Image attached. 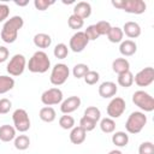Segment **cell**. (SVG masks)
I'll return each mask as SVG.
<instances>
[{"label": "cell", "mask_w": 154, "mask_h": 154, "mask_svg": "<svg viewBox=\"0 0 154 154\" xmlns=\"http://www.w3.org/2000/svg\"><path fill=\"white\" fill-rule=\"evenodd\" d=\"M24 19L20 16H13L7 19L1 29V40L6 43H13L17 40L18 31L23 28Z\"/></svg>", "instance_id": "cell-1"}, {"label": "cell", "mask_w": 154, "mask_h": 154, "mask_svg": "<svg viewBox=\"0 0 154 154\" xmlns=\"http://www.w3.org/2000/svg\"><path fill=\"white\" fill-rule=\"evenodd\" d=\"M26 66L32 73H45L51 67V60L46 52L37 51L31 55Z\"/></svg>", "instance_id": "cell-2"}, {"label": "cell", "mask_w": 154, "mask_h": 154, "mask_svg": "<svg viewBox=\"0 0 154 154\" xmlns=\"http://www.w3.org/2000/svg\"><path fill=\"white\" fill-rule=\"evenodd\" d=\"M147 124V116L143 112L135 111L132 112L125 123V129L129 134H138L143 130Z\"/></svg>", "instance_id": "cell-3"}, {"label": "cell", "mask_w": 154, "mask_h": 154, "mask_svg": "<svg viewBox=\"0 0 154 154\" xmlns=\"http://www.w3.org/2000/svg\"><path fill=\"white\" fill-rule=\"evenodd\" d=\"M112 5L132 14H141L147 8V5L143 0H117L112 1Z\"/></svg>", "instance_id": "cell-4"}, {"label": "cell", "mask_w": 154, "mask_h": 154, "mask_svg": "<svg viewBox=\"0 0 154 154\" xmlns=\"http://www.w3.org/2000/svg\"><path fill=\"white\" fill-rule=\"evenodd\" d=\"M132 102L144 112H152L154 109V99L144 90H137L132 95Z\"/></svg>", "instance_id": "cell-5"}, {"label": "cell", "mask_w": 154, "mask_h": 154, "mask_svg": "<svg viewBox=\"0 0 154 154\" xmlns=\"http://www.w3.org/2000/svg\"><path fill=\"white\" fill-rule=\"evenodd\" d=\"M69 75H70L69 66L64 63H59V64H55L54 67L52 69L49 81L53 85H61L66 82V79L69 78Z\"/></svg>", "instance_id": "cell-6"}, {"label": "cell", "mask_w": 154, "mask_h": 154, "mask_svg": "<svg viewBox=\"0 0 154 154\" xmlns=\"http://www.w3.org/2000/svg\"><path fill=\"white\" fill-rule=\"evenodd\" d=\"M25 67H26L25 57L23 54H14L10 59V61H8L7 66H6V70L10 73V76L17 77V76H20L24 72Z\"/></svg>", "instance_id": "cell-7"}, {"label": "cell", "mask_w": 154, "mask_h": 154, "mask_svg": "<svg viewBox=\"0 0 154 154\" xmlns=\"http://www.w3.org/2000/svg\"><path fill=\"white\" fill-rule=\"evenodd\" d=\"M12 120L14 124V129L19 132H25L30 129V118L25 109L17 108L12 114Z\"/></svg>", "instance_id": "cell-8"}, {"label": "cell", "mask_w": 154, "mask_h": 154, "mask_svg": "<svg viewBox=\"0 0 154 154\" xmlns=\"http://www.w3.org/2000/svg\"><path fill=\"white\" fill-rule=\"evenodd\" d=\"M63 91L59 88H49L45 90L41 95V101L46 106H53L63 102Z\"/></svg>", "instance_id": "cell-9"}, {"label": "cell", "mask_w": 154, "mask_h": 154, "mask_svg": "<svg viewBox=\"0 0 154 154\" xmlns=\"http://www.w3.org/2000/svg\"><path fill=\"white\" fill-rule=\"evenodd\" d=\"M125 109H126V103H125V100L123 97L116 96L107 105V114L112 119L119 118L120 116H123V113L125 112Z\"/></svg>", "instance_id": "cell-10"}, {"label": "cell", "mask_w": 154, "mask_h": 154, "mask_svg": "<svg viewBox=\"0 0 154 154\" xmlns=\"http://www.w3.org/2000/svg\"><path fill=\"white\" fill-rule=\"evenodd\" d=\"M134 82L138 85V87H148L154 82V69L148 66L142 69L141 71H138L135 77H134Z\"/></svg>", "instance_id": "cell-11"}, {"label": "cell", "mask_w": 154, "mask_h": 154, "mask_svg": "<svg viewBox=\"0 0 154 154\" xmlns=\"http://www.w3.org/2000/svg\"><path fill=\"white\" fill-rule=\"evenodd\" d=\"M88 43H89V40L87 38L84 31H77V32H75L71 36L69 46H70V48H71L72 52L79 53V52H82L87 47Z\"/></svg>", "instance_id": "cell-12"}, {"label": "cell", "mask_w": 154, "mask_h": 154, "mask_svg": "<svg viewBox=\"0 0 154 154\" xmlns=\"http://www.w3.org/2000/svg\"><path fill=\"white\" fill-rule=\"evenodd\" d=\"M81 106V99L76 95L73 96H69L67 99H65L63 102H61V106H60V111L64 113V114H70L72 112H75L76 109H78Z\"/></svg>", "instance_id": "cell-13"}, {"label": "cell", "mask_w": 154, "mask_h": 154, "mask_svg": "<svg viewBox=\"0 0 154 154\" xmlns=\"http://www.w3.org/2000/svg\"><path fill=\"white\" fill-rule=\"evenodd\" d=\"M118 91V88H117V84L114 82H111V81H106V82H102L99 87V94L101 97L103 99H109V97H113Z\"/></svg>", "instance_id": "cell-14"}, {"label": "cell", "mask_w": 154, "mask_h": 154, "mask_svg": "<svg viewBox=\"0 0 154 154\" xmlns=\"http://www.w3.org/2000/svg\"><path fill=\"white\" fill-rule=\"evenodd\" d=\"M72 14L79 17V18H82L84 20L85 18H88L91 14V6H90V4L87 2V1L77 2L75 5V7H73V13Z\"/></svg>", "instance_id": "cell-15"}, {"label": "cell", "mask_w": 154, "mask_h": 154, "mask_svg": "<svg viewBox=\"0 0 154 154\" xmlns=\"http://www.w3.org/2000/svg\"><path fill=\"white\" fill-rule=\"evenodd\" d=\"M122 30L130 38H136L141 35V26L136 22H126Z\"/></svg>", "instance_id": "cell-16"}, {"label": "cell", "mask_w": 154, "mask_h": 154, "mask_svg": "<svg viewBox=\"0 0 154 154\" xmlns=\"http://www.w3.org/2000/svg\"><path fill=\"white\" fill-rule=\"evenodd\" d=\"M137 51V45L135 43V41L132 40H125V41H122L120 42V46H119V52L124 57H131L136 53Z\"/></svg>", "instance_id": "cell-17"}, {"label": "cell", "mask_w": 154, "mask_h": 154, "mask_svg": "<svg viewBox=\"0 0 154 154\" xmlns=\"http://www.w3.org/2000/svg\"><path fill=\"white\" fill-rule=\"evenodd\" d=\"M85 137H87V132L81 126H73L71 129L70 141L73 144H81V143H83L85 141Z\"/></svg>", "instance_id": "cell-18"}, {"label": "cell", "mask_w": 154, "mask_h": 154, "mask_svg": "<svg viewBox=\"0 0 154 154\" xmlns=\"http://www.w3.org/2000/svg\"><path fill=\"white\" fill-rule=\"evenodd\" d=\"M16 138V129L12 125L5 124L0 126V141L10 142Z\"/></svg>", "instance_id": "cell-19"}, {"label": "cell", "mask_w": 154, "mask_h": 154, "mask_svg": "<svg viewBox=\"0 0 154 154\" xmlns=\"http://www.w3.org/2000/svg\"><path fill=\"white\" fill-rule=\"evenodd\" d=\"M112 70L118 75L124 73L130 70V63L125 58H117L112 63Z\"/></svg>", "instance_id": "cell-20"}, {"label": "cell", "mask_w": 154, "mask_h": 154, "mask_svg": "<svg viewBox=\"0 0 154 154\" xmlns=\"http://www.w3.org/2000/svg\"><path fill=\"white\" fill-rule=\"evenodd\" d=\"M34 45L37 48H48L52 45V37L48 34L38 32L34 36Z\"/></svg>", "instance_id": "cell-21"}, {"label": "cell", "mask_w": 154, "mask_h": 154, "mask_svg": "<svg viewBox=\"0 0 154 154\" xmlns=\"http://www.w3.org/2000/svg\"><path fill=\"white\" fill-rule=\"evenodd\" d=\"M40 119L46 122V123H52L55 120V117H57V113H55V109L51 106H46V107H42L40 109Z\"/></svg>", "instance_id": "cell-22"}, {"label": "cell", "mask_w": 154, "mask_h": 154, "mask_svg": "<svg viewBox=\"0 0 154 154\" xmlns=\"http://www.w3.org/2000/svg\"><path fill=\"white\" fill-rule=\"evenodd\" d=\"M14 87V79L10 76L1 75L0 76V94H5L12 90Z\"/></svg>", "instance_id": "cell-23"}, {"label": "cell", "mask_w": 154, "mask_h": 154, "mask_svg": "<svg viewBox=\"0 0 154 154\" xmlns=\"http://www.w3.org/2000/svg\"><path fill=\"white\" fill-rule=\"evenodd\" d=\"M112 142L117 147H125L129 143V135L124 131H117L112 135Z\"/></svg>", "instance_id": "cell-24"}, {"label": "cell", "mask_w": 154, "mask_h": 154, "mask_svg": "<svg viewBox=\"0 0 154 154\" xmlns=\"http://www.w3.org/2000/svg\"><path fill=\"white\" fill-rule=\"evenodd\" d=\"M123 36H124V32H123L122 28H119V26H112L111 30L107 34L108 41L112 42V43L122 42L123 41Z\"/></svg>", "instance_id": "cell-25"}, {"label": "cell", "mask_w": 154, "mask_h": 154, "mask_svg": "<svg viewBox=\"0 0 154 154\" xmlns=\"http://www.w3.org/2000/svg\"><path fill=\"white\" fill-rule=\"evenodd\" d=\"M132 83H134V75H132V72L130 70L124 72V73L118 75V84L120 87L129 88V87L132 85Z\"/></svg>", "instance_id": "cell-26"}, {"label": "cell", "mask_w": 154, "mask_h": 154, "mask_svg": "<svg viewBox=\"0 0 154 154\" xmlns=\"http://www.w3.org/2000/svg\"><path fill=\"white\" fill-rule=\"evenodd\" d=\"M100 129L105 134H112L116 130V122L109 117L102 118L100 122Z\"/></svg>", "instance_id": "cell-27"}, {"label": "cell", "mask_w": 154, "mask_h": 154, "mask_svg": "<svg viewBox=\"0 0 154 154\" xmlns=\"http://www.w3.org/2000/svg\"><path fill=\"white\" fill-rule=\"evenodd\" d=\"M30 146V138L26 135H19L14 138V147L18 150H25Z\"/></svg>", "instance_id": "cell-28"}, {"label": "cell", "mask_w": 154, "mask_h": 154, "mask_svg": "<svg viewBox=\"0 0 154 154\" xmlns=\"http://www.w3.org/2000/svg\"><path fill=\"white\" fill-rule=\"evenodd\" d=\"M59 125L60 128H63L64 130H70L75 126V119L72 116L69 114H64L59 118Z\"/></svg>", "instance_id": "cell-29"}, {"label": "cell", "mask_w": 154, "mask_h": 154, "mask_svg": "<svg viewBox=\"0 0 154 154\" xmlns=\"http://www.w3.org/2000/svg\"><path fill=\"white\" fill-rule=\"evenodd\" d=\"M89 71V66L87 65V64H77V65H75L73 66V69H72V75H73V77H76V78H83L85 75H87V72Z\"/></svg>", "instance_id": "cell-30"}, {"label": "cell", "mask_w": 154, "mask_h": 154, "mask_svg": "<svg viewBox=\"0 0 154 154\" xmlns=\"http://www.w3.org/2000/svg\"><path fill=\"white\" fill-rule=\"evenodd\" d=\"M53 54L58 59H65L67 57V54H69V48H67V46L65 43H58L54 47Z\"/></svg>", "instance_id": "cell-31"}, {"label": "cell", "mask_w": 154, "mask_h": 154, "mask_svg": "<svg viewBox=\"0 0 154 154\" xmlns=\"http://www.w3.org/2000/svg\"><path fill=\"white\" fill-rule=\"evenodd\" d=\"M84 117H88V118H90V119H93V120H95L97 123L100 120V118H101V112H100V109L97 107L89 106L84 111Z\"/></svg>", "instance_id": "cell-32"}, {"label": "cell", "mask_w": 154, "mask_h": 154, "mask_svg": "<svg viewBox=\"0 0 154 154\" xmlns=\"http://www.w3.org/2000/svg\"><path fill=\"white\" fill-rule=\"evenodd\" d=\"M78 126H81L85 132H88V131H91V130H94L95 129V126H96V122L95 120H93V119H90V118H88V117H82L81 118V120H79V125Z\"/></svg>", "instance_id": "cell-33"}, {"label": "cell", "mask_w": 154, "mask_h": 154, "mask_svg": "<svg viewBox=\"0 0 154 154\" xmlns=\"http://www.w3.org/2000/svg\"><path fill=\"white\" fill-rule=\"evenodd\" d=\"M67 24H69V26H70L71 29L78 30V29H81V28L84 25V20H83L82 18L75 16V14H71V16L69 17V19H67Z\"/></svg>", "instance_id": "cell-34"}, {"label": "cell", "mask_w": 154, "mask_h": 154, "mask_svg": "<svg viewBox=\"0 0 154 154\" xmlns=\"http://www.w3.org/2000/svg\"><path fill=\"white\" fill-rule=\"evenodd\" d=\"M83 78H84V82H85L87 84L94 85V84H96V83L99 82L100 75H99V72H96V71H94V70H89V71L87 72V75H85Z\"/></svg>", "instance_id": "cell-35"}, {"label": "cell", "mask_w": 154, "mask_h": 154, "mask_svg": "<svg viewBox=\"0 0 154 154\" xmlns=\"http://www.w3.org/2000/svg\"><path fill=\"white\" fill-rule=\"evenodd\" d=\"M95 28L97 30V34L101 36V35H107L112 26H111L109 22H107V20H100V22H97L95 24Z\"/></svg>", "instance_id": "cell-36"}, {"label": "cell", "mask_w": 154, "mask_h": 154, "mask_svg": "<svg viewBox=\"0 0 154 154\" xmlns=\"http://www.w3.org/2000/svg\"><path fill=\"white\" fill-rule=\"evenodd\" d=\"M138 154H154V144L150 141L142 142L138 147Z\"/></svg>", "instance_id": "cell-37"}, {"label": "cell", "mask_w": 154, "mask_h": 154, "mask_svg": "<svg viewBox=\"0 0 154 154\" xmlns=\"http://www.w3.org/2000/svg\"><path fill=\"white\" fill-rule=\"evenodd\" d=\"M84 34H85V36H87V38H88L89 41H94V40L99 38V36H100V35L97 34V30H96V28H95V24L87 26V29L84 30Z\"/></svg>", "instance_id": "cell-38"}, {"label": "cell", "mask_w": 154, "mask_h": 154, "mask_svg": "<svg viewBox=\"0 0 154 154\" xmlns=\"http://www.w3.org/2000/svg\"><path fill=\"white\" fill-rule=\"evenodd\" d=\"M53 4H54V1H48V0H35L34 1V6L38 11H46Z\"/></svg>", "instance_id": "cell-39"}, {"label": "cell", "mask_w": 154, "mask_h": 154, "mask_svg": "<svg viewBox=\"0 0 154 154\" xmlns=\"http://www.w3.org/2000/svg\"><path fill=\"white\" fill-rule=\"evenodd\" d=\"M11 107H12V102L8 99H6V97L0 99V114L8 113L10 109H11Z\"/></svg>", "instance_id": "cell-40"}, {"label": "cell", "mask_w": 154, "mask_h": 154, "mask_svg": "<svg viewBox=\"0 0 154 154\" xmlns=\"http://www.w3.org/2000/svg\"><path fill=\"white\" fill-rule=\"evenodd\" d=\"M10 16V7L6 4H0V22H4Z\"/></svg>", "instance_id": "cell-41"}, {"label": "cell", "mask_w": 154, "mask_h": 154, "mask_svg": "<svg viewBox=\"0 0 154 154\" xmlns=\"http://www.w3.org/2000/svg\"><path fill=\"white\" fill-rule=\"evenodd\" d=\"M10 52L5 46H0V63H4L8 59Z\"/></svg>", "instance_id": "cell-42"}, {"label": "cell", "mask_w": 154, "mask_h": 154, "mask_svg": "<svg viewBox=\"0 0 154 154\" xmlns=\"http://www.w3.org/2000/svg\"><path fill=\"white\" fill-rule=\"evenodd\" d=\"M14 4H16V5H18V6H25V5H28V4H29V1H23V2H20V1H16Z\"/></svg>", "instance_id": "cell-43"}, {"label": "cell", "mask_w": 154, "mask_h": 154, "mask_svg": "<svg viewBox=\"0 0 154 154\" xmlns=\"http://www.w3.org/2000/svg\"><path fill=\"white\" fill-rule=\"evenodd\" d=\"M108 154H123L120 150H118V149H113V150H111Z\"/></svg>", "instance_id": "cell-44"}]
</instances>
